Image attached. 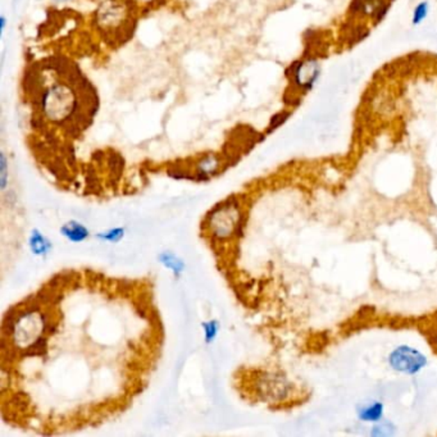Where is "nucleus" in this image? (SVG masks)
<instances>
[{"label": "nucleus", "instance_id": "obj_1", "mask_svg": "<svg viewBox=\"0 0 437 437\" xmlns=\"http://www.w3.org/2000/svg\"><path fill=\"white\" fill-rule=\"evenodd\" d=\"M163 347L152 281L61 271L3 316V420L42 435L111 421L144 392Z\"/></svg>", "mask_w": 437, "mask_h": 437}, {"label": "nucleus", "instance_id": "obj_2", "mask_svg": "<svg viewBox=\"0 0 437 437\" xmlns=\"http://www.w3.org/2000/svg\"><path fill=\"white\" fill-rule=\"evenodd\" d=\"M49 62L51 71L49 63H41V71H35L36 77H24V88L30 90L33 125L38 127L42 123L62 131L72 141L77 140L89 129L97 113V93L74 63H51V59Z\"/></svg>", "mask_w": 437, "mask_h": 437}, {"label": "nucleus", "instance_id": "obj_3", "mask_svg": "<svg viewBox=\"0 0 437 437\" xmlns=\"http://www.w3.org/2000/svg\"><path fill=\"white\" fill-rule=\"evenodd\" d=\"M235 388L248 400L269 405L284 404L292 397L294 385L284 373L240 368L234 376Z\"/></svg>", "mask_w": 437, "mask_h": 437}, {"label": "nucleus", "instance_id": "obj_4", "mask_svg": "<svg viewBox=\"0 0 437 437\" xmlns=\"http://www.w3.org/2000/svg\"><path fill=\"white\" fill-rule=\"evenodd\" d=\"M427 358L418 349L399 345L389 354V365L394 371L408 376L421 372L427 365Z\"/></svg>", "mask_w": 437, "mask_h": 437}, {"label": "nucleus", "instance_id": "obj_5", "mask_svg": "<svg viewBox=\"0 0 437 437\" xmlns=\"http://www.w3.org/2000/svg\"><path fill=\"white\" fill-rule=\"evenodd\" d=\"M385 413V406L377 400L367 402L365 404L359 405L356 409L358 418L365 423H377L383 418Z\"/></svg>", "mask_w": 437, "mask_h": 437}, {"label": "nucleus", "instance_id": "obj_6", "mask_svg": "<svg viewBox=\"0 0 437 437\" xmlns=\"http://www.w3.org/2000/svg\"><path fill=\"white\" fill-rule=\"evenodd\" d=\"M394 434H395V426L391 422L383 421V420L374 423L371 429V436L374 437H389L392 436Z\"/></svg>", "mask_w": 437, "mask_h": 437}, {"label": "nucleus", "instance_id": "obj_7", "mask_svg": "<svg viewBox=\"0 0 437 437\" xmlns=\"http://www.w3.org/2000/svg\"><path fill=\"white\" fill-rule=\"evenodd\" d=\"M63 231H65L63 234L68 236V239L73 240V241L84 240L88 236V231L81 225H77L74 222H71L68 226H65Z\"/></svg>", "mask_w": 437, "mask_h": 437}, {"label": "nucleus", "instance_id": "obj_8", "mask_svg": "<svg viewBox=\"0 0 437 437\" xmlns=\"http://www.w3.org/2000/svg\"><path fill=\"white\" fill-rule=\"evenodd\" d=\"M429 6L427 1H421L413 10V15H412V24L414 26H418L421 24L427 16H429Z\"/></svg>", "mask_w": 437, "mask_h": 437}, {"label": "nucleus", "instance_id": "obj_9", "mask_svg": "<svg viewBox=\"0 0 437 437\" xmlns=\"http://www.w3.org/2000/svg\"><path fill=\"white\" fill-rule=\"evenodd\" d=\"M53 1H57V3H67V1H73V0H53Z\"/></svg>", "mask_w": 437, "mask_h": 437}]
</instances>
